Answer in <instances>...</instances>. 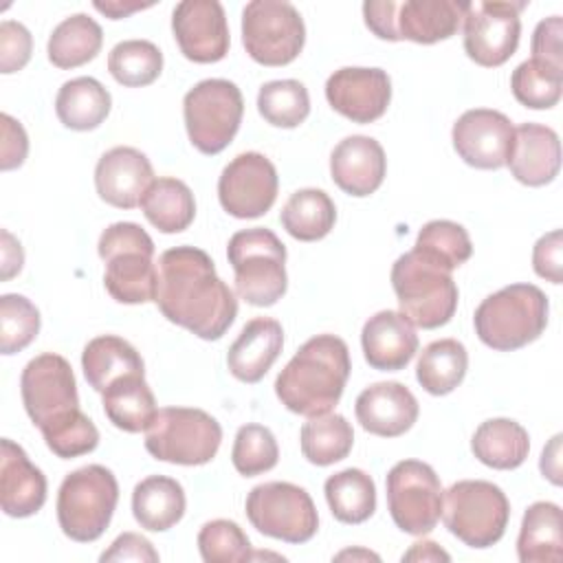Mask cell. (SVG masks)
Segmentation results:
<instances>
[{
  "label": "cell",
  "instance_id": "obj_7",
  "mask_svg": "<svg viewBox=\"0 0 563 563\" xmlns=\"http://www.w3.org/2000/svg\"><path fill=\"white\" fill-rule=\"evenodd\" d=\"M119 501V484L110 468L88 464L68 473L57 490V523L77 541H97L112 521Z\"/></svg>",
  "mask_w": 563,
  "mask_h": 563
},
{
  "label": "cell",
  "instance_id": "obj_36",
  "mask_svg": "<svg viewBox=\"0 0 563 563\" xmlns=\"http://www.w3.org/2000/svg\"><path fill=\"white\" fill-rule=\"evenodd\" d=\"M279 222L290 238L299 242H317L334 229L336 207L323 189H297L286 200Z\"/></svg>",
  "mask_w": 563,
  "mask_h": 563
},
{
  "label": "cell",
  "instance_id": "obj_20",
  "mask_svg": "<svg viewBox=\"0 0 563 563\" xmlns=\"http://www.w3.org/2000/svg\"><path fill=\"white\" fill-rule=\"evenodd\" d=\"M154 183L150 158L130 145H117L101 154L95 167V187L103 202L117 209L141 205L147 187Z\"/></svg>",
  "mask_w": 563,
  "mask_h": 563
},
{
  "label": "cell",
  "instance_id": "obj_6",
  "mask_svg": "<svg viewBox=\"0 0 563 563\" xmlns=\"http://www.w3.org/2000/svg\"><path fill=\"white\" fill-rule=\"evenodd\" d=\"M391 286L400 314L422 330H435L451 321L457 310V286L449 271L424 260L413 249L391 266Z\"/></svg>",
  "mask_w": 563,
  "mask_h": 563
},
{
  "label": "cell",
  "instance_id": "obj_26",
  "mask_svg": "<svg viewBox=\"0 0 563 563\" xmlns=\"http://www.w3.org/2000/svg\"><path fill=\"white\" fill-rule=\"evenodd\" d=\"M466 0H405L396 2L394 26L398 42L435 44L453 37L468 11Z\"/></svg>",
  "mask_w": 563,
  "mask_h": 563
},
{
  "label": "cell",
  "instance_id": "obj_54",
  "mask_svg": "<svg viewBox=\"0 0 563 563\" xmlns=\"http://www.w3.org/2000/svg\"><path fill=\"white\" fill-rule=\"evenodd\" d=\"M24 264V253L20 242L7 231L2 229V279H11L13 275H18L22 271Z\"/></svg>",
  "mask_w": 563,
  "mask_h": 563
},
{
  "label": "cell",
  "instance_id": "obj_41",
  "mask_svg": "<svg viewBox=\"0 0 563 563\" xmlns=\"http://www.w3.org/2000/svg\"><path fill=\"white\" fill-rule=\"evenodd\" d=\"M108 70L125 88H143L158 79L163 53L150 40H123L108 55Z\"/></svg>",
  "mask_w": 563,
  "mask_h": 563
},
{
  "label": "cell",
  "instance_id": "obj_12",
  "mask_svg": "<svg viewBox=\"0 0 563 563\" xmlns=\"http://www.w3.org/2000/svg\"><path fill=\"white\" fill-rule=\"evenodd\" d=\"M244 510L257 532L286 543H306L319 528L312 497L290 482L257 484L251 488Z\"/></svg>",
  "mask_w": 563,
  "mask_h": 563
},
{
  "label": "cell",
  "instance_id": "obj_52",
  "mask_svg": "<svg viewBox=\"0 0 563 563\" xmlns=\"http://www.w3.org/2000/svg\"><path fill=\"white\" fill-rule=\"evenodd\" d=\"M2 121V158H0V169L9 172L15 169L24 163L29 154V139L20 121L9 117L7 112L0 114Z\"/></svg>",
  "mask_w": 563,
  "mask_h": 563
},
{
  "label": "cell",
  "instance_id": "obj_29",
  "mask_svg": "<svg viewBox=\"0 0 563 563\" xmlns=\"http://www.w3.org/2000/svg\"><path fill=\"white\" fill-rule=\"evenodd\" d=\"M187 508L180 482L167 475H150L132 490V515L136 523L150 532L174 528Z\"/></svg>",
  "mask_w": 563,
  "mask_h": 563
},
{
  "label": "cell",
  "instance_id": "obj_57",
  "mask_svg": "<svg viewBox=\"0 0 563 563\" xmlns=\"http://www.w3.org/2000/svg\"><path fill=\"white\" fill-rule=\"evenodd\" d=\"M92 7H95L99 13L108 15L110 20H121V18L132 15L134 11L150 9V7H152V2L143 4V2H119V0H110V2H95Z\"/></svg>",
  "mask_w": 563,
  "mask_h": 563
},
{
  "label": "cell",
  "instance_id": "obj_5",
  "mask_svg": "<svg viewBox=\"0 0 563 563\" xmlns=\"http://www.w3.org/2000/svg\"><path fill=\"white\" fill-rule=\"evenodd\" d=\"M227 257L235 275V292L246 303L268 308L286 295V246L271 229L253 227L233 233Z\"/></svg>",
  "mask_w": 563,
  "mask_h": 563
},
{
  "label": "cell",
  "instance_id": "obj_25",
  "mask_svg": "<svg viewBox=\"0 0 563 563\" xmlns=\"http://www.w3.org/2000/svg\"><path fill=\"white\" fill-rule=\"evenodd\" d=\"M363 356L369 367L380 372H400L418 352L416 328L396 310L372 314L361 330Z\"/></svg>",
  "mask_w": 563,
  "mask_h": 563
},
{
  "label": "cell",
  "instance_id": "obj_34",
  "mask_svg": "<svg viewBox=\"0 0 563 563\" xmlns=\"http://www.w3.org/2000/svg\"><path fill=\"white\" fill-rule=\"evenodd\" d=\"M143 216L161 233H180L196 218V200L191 189L172 176L154 178L141 200Z\"/></svg>",
  "mask_w": 563,
  "mask_h": 563
},
{
  "label": "cell",
  "instance_id": "obj_2",
  "mask_svg": "<svg viewBox=\"0 0 563 563\" xmlns=\"http://www.w3.org/2000/svg\"><path fill=\"white\" fill-rule=\"evenodd\" d=\"M352 372L350 350L334 334L308 339L286 367L277 374L275 394L279 402L299 416L330 413L339 405Z\"/></svg>",
  "mask_w": 563,
  "mask_h": 563
},
{
  "label": "cell",
  "instance_id": "obj_18",
  "mask_svg": "<svg viewBox=\"0 0 563 563\" xmlns=\"http://www.w3.org/2000/svg\"><path fill=\"white\" fill-rule=\"evenodd\" d=\"M451 141L466 165L475 169H499L508 161L515 125L499 110L475 108L466 110L453 123Z\"/></svg>",
  "mask_w": 563,
  "mask_h": 563
},
{
  "label": "cell",
  "instance_id": "obj_31",
  "mask_svg": "<svg viewBox=\"0 0 563 563\" xmlns=\"http://www.w3.org/2000/svg\"><path fill=\"white\" fill-rule=\"evenodd\" d=\"M81 369L95 391H103L112 380L128 374H145V363L136 347L117 334H101L86 343Z\"/></svg>",
  "mask_w": 563,
  "mask_h": 563
},
{
  "label": "cell",
  "instance_id": "obj_39",
  "mask_svg": "<svg viewBox=\"0 0 563 563\" xmlns=\"http://www.w3.org/2000/svg\"><path fill=\"white\" fill-rule=\"evenodd\" d=\"M301 453L310 464L330 466L347 457L354 444V429L341 413L310 416L299 433Z\"/></svg>",
  "mask_w": 563,
  "mask_h": 563
},
{
  "label": "cell",
  "instance_id": "obj_19",
  "mask_svg": "<svg viewBox=\"0 0 563 563\" xmlns=\"http://www.w3.org/2000/svg\"><path fill=\"white\" fill-rule=\"evenodd\" d=\"M325 99L352 123H374L389 108L391 79L383 68L345 66L328 77Z\"/></svg>",
  "mask_w": 563,
  "mask_h": 563
},
{
  "label": "cell",
  "instance_id": "obj_55",
  "mask_svg": "<svg viewBox=\"0 0 563 563\" xmlns=\"http://www.w3.org/2000/svg\"><path fill=\"white\" fill-rule=\"evenodd\" d=\"M561 440H563V435L556 433L550 440V444L543 449L541 460H539L541 475L548 477L554 486H561Z\"/></svg>",
  "mask_w": 563,
  "mask_h": 563
},
{
  "label": "cell",
  "instance_id": "obj_24",
  "mask_svg": "<svg viewBox=\"0 0 563 563\" xmlns=\"http://www.w3.org/2000/svg\"><path fill=\"white\" fill-rule=\"evenodd\" d=\"M506 165L521 185L543 187L552 183L561 169L559 134L541 123L517 125Z\"/></svg>",
  "mask_w": 563,
  "mask_h": 563
},
{
  "label": "cell",
  "instance_id": "obj_28",
  "mask_svg": "<svg viewBox=\"0 0 563 563\" xmlns=\"http://www.w3.org/2000/svg\"><path fill=\"white\" fill-rule=\"evenodd\" d=\"M101 405L106 418L128 433L147 431L158 413L156 398L145 383V374H128L112 380L101 391Z\"/></svg>",
  "mask_w": 563,
  "mask_h": 563
},
{
  "label": "cell",
  "instance_id": "obj_44",
  "mask_svg": "<svg viewBox=\"0 0 563 563\" xmlns=\"http://www.w3.org/2000/svg\"><path fill=\"white\" fill-rule=\"evenodd\" d=\"M279 460V446L273 431L264 424H242L235 433L231 462L242 477H255L275 468Z\"/></svg>",
  "mask_w": 563,
  "mask_h": 563
},
{
  "label": "cell",
  "instance_id": "obj_30",
  "mask_svg": "<svg viewBox=\"0 0 563 563\" xmlns=\"http://www.w3.org/2000/svg\"><path fill=\"white\" fill-rule=\"evenodd\" d=\"M471 451L484 466L512 471L526 462L530 453V435L517 420L490 418L475 429Z\"/></svg>",
  "mask_w": 563,
  "mask_h": 563
},
{
  "label": "cell",
  "instance_id": "obj_33",
  "mask_svg": "<svg viewBox=\"0 0 563 563\" xmlns=\"http://www.w3.org/2000/svg\"><path fill=\"white\" fill-rule=\"evenodd\" d=\"M112 108V97L95 77H75L62 84L55 97V112L62 125L75 132L99 128Z\"/></svg>",
  "mask_w": 563,
  "mask_h": 563
},
{
  "label": "cell",
  "instance_id": "obj_35",
  "mask_svg": "<svg viewBox=\"0 0 563 563\" xmlns=\"http://www.w3.org/2000/svg\"><path fill=\"white\" fill-rule=\"evenodd\" d=\"M101 26L86 13H73L53 29L46 44V53L53 66L68 70L95 59L101 51Z\"/></svg>",
  "mask_w": 563,
  "mask_h": 563
},
{
  "label": "cell",
  "instance_id": "obj_23",
  "mask_svg": "<svg viewBox=\"0 0 563 563\" xmlns=\"http://www.w3.org/2000/svg\"><path fill=\"white\" fill-rule=\"evenodd\" d=\"M46 501V477L26 451L9 438L0 442V506L7 517L24 519Z\"/></svg>",
  "mask_w": 563,
  "mask_h": 563
},
{
  "label": "cell",
  "instance_id": "obj_53",
  "mask_svg": "<svg viewBox=\"0 0 563 563\" xmlns=\"http://www.w3.org/2000/svg\"><path fill=\"white\" fill-rule=\"evenodd\" d=\"M394 0H378V2H365L363 4V18L365 26L380 40L398 42L396 26H394Z\"/></svg>",
  "mask_w": 563,
  "mask_h": 563
},
{
  "label": "cell",
  "instance_id": "obj_47",
  "mask_svg": "<svg viewBox=\"0 0 563 563\" xmlns=\"http://www.w3.org/2000/svg\"><path fill=\"white\" fill-rule=\"evenodd\" d=\"M44 442L53 455L62 460H73L79 455H86L97 449L99 444V429L95 422L81 411H73L64 420L42 429Z\"/></svg>",
  "mask_w": 563,
  "mask_h": 563
},
{
  "label": "cell",
  "instance_id": "obj_1",
  "mask_svg": "<svg viewBox=\"0 0 563 563\" xmlns=\"http://www.w3.org/2000/svg\"><path fill=\"white\" fill-rule=\"evenodd\" d=\"M156 306L163 317L198 339H220L238 317L233 290L218 277L213 260L198 246H174L158 257Z\"/></svg>",
  "mask_w": 563,
  "mask_h": 563
},
{
  "label": "cell",
  "instance_id": "obj_8",
  "mask_svg": "<svg viewBox=\"0 0 563 563\" xmlns=\"http://www.w3.org/2000/svg\"><path fill=\"white\" fill-rule=\"evenodd\" d=\"M442 519L446 530L464 545L484 550L504 537L510 501L493 482L460 479L444 493Z\"/></svg>",
  "mask_w": 563,
  "mask_h": 563
},
{
  "label": "cell",
  "instance_id": "obj_15",
  "mask_svg": "<svg viewBox=\"0 0 563 563\" xmlns=\"http://www.w3.org/2000/svg\"><path fill=\"white\" fill-rule=\"evenodd\" d=\"M526 7V2L510 0L471 2L462 22L466 55L484 68L506 64L519 46V13Z\"/></svg>",
  "mask_w": 563,
  "mask_h": 563
},
{
  "label": "cell",
  "instance_id": "obj_32",
  "mask_svg": "<svg viewBox=\"0 0 563 563\" xmlns=\"http://www.w3.org/2000/svg\"><path fill=\"white\" fill-rule=\"evenodd\" d=\"M521 563H559L563 556L561 508L552 501H534L521 519L517 537Z\"/></svg>",
  "mask_w": 563,
  "mask_h": 563
},
{
  "label": "cell",
  "instance_id": "obj_58",
  "mask_svg": "<svg viewBox=\"0 0 563 563\" xmlns=\"http://www.w3.org/2000/svg\"><path fill=\"white\" fill-rule=\"evenodd\" d=\"M343 559H374V561H378V554L367 552V550H343V552L336 554V561H343Z\"/></svg>",
  "mask_w": 563,
  "mask_h": 563
},
{
  "label": "cell",
  "instance_id": "obj_45",
  "mask_svg": "<svg viewBox=\"0 0 563 563\" xmlns=\"http://www.w3.org/2000/svg\"><path fill=\"white\" fill-rule=\"evenodd\" d=\"M40 310L24 295L0 297V352L4 356L22 352L40 332Z\"/></svg>",
  "mask_w": 563,
  "mask_h": 563
},
{
  "label": "cell",
  "instance_id": "obj_3",
  "mask_svg": "<svg viewBox=\"0 0 563 563\" xmlns=\"http://www.w3.org/2000/svg\"><path fill=\"white\" fill-rule=\"evenodd\" d=\"M97 253L106 262L103 286L114 301L136 306L156 299L158 266L145 229L136 222H114L99 235Z\"/></svg>",
  "mask_w": 563,
  "mask_h": 563
},
{
  "label": "cell",
  "instance_id": "obj_49",
  "mask_svg": "<svg viewBox=\"0 0 563 563\" xmlns=\"http://www.w3.org/2000/svg\"><path fill=\"white\" fill-rule=\"evenodd\" d=\"M532 268L539 277L561 284L563 282V233L554 229L541 235L532 249Z\"/></svg>",
  "mask_w": 563,
  "mask_h": 563
},
{
  "label": "cell",
  "instance_id": "obj_21",
  "mask_svg": "<svg viewBox=\"0 0 563 563\" xmlns=\"http://www.w3.org/2000/svg\"><path fill=\"white\" fill-rule=\"evenodd\" d=\"M387 174L383 145L363 134H352L339 141L330 154V176L334 185L354 198L374 194Z\"/></svg>",
  "mask_w": 563,
  "mask_h": 563
},
{
  "label": "cell",
  "instance_id": "obj_11",
  "mask_svg": "<svg viewBox=\"0 0 563 563\" xmlns=\"http://www.w3.org/2000/svg\"><path fill=\"white\" fill-rule=\"evenodd\" d=\"M242 44L253 62L286 66L306 44L303 18L290 2L251 0L242 11Z\"/></svg>",
  "mask_w": 563,
  "mask_h": 563
},
{
  "label": "cell",
  "instance_id": "obj_51",
  "mask_svg": "<svg viewBox=\"0 0 563 563\" xmlns=\"http://www.w3.org/2000/svg\"><path fill=\"white\" fill-rule=\"evenodd\" d=\"M99 561H103V563H110V561H141V563L147 561V563H156L158 561V552L154 550V545L145 537H141L136 532H123V534H119L112 541V545L106 552H101Z\"/></svg>",
  "mask_w": 563,
  "mask_h": 563
},
{
  "label": "cell",
  "instance_id": "obj_42",
  "mask_svg": "<svg viewBox=\"0 0 563 563\" xmlns=\"http://www.w3.org/2000/svg\"><path fill=\"white\" fill-rule=\"evenodd\" d=\"M257 110L262 119L275 128H297L310 114V97L297 79L266 81L257 92Z\"/></svg>",
  "mask_w": 563,
  "mask_h": 563
},
{
  "label": "cell",
  "instance_id": "obj_22",
  "mask_svg": "<svg viewBox=\"0 0 563 563\" xmlns=\"http://www.w3.org/2000/svg\"><path fill=\"white\" fill-rule=\"evenodd\" d=\"M358 424L380 438H398L418 420L420 407L416 396L396 380H383L365 387L354 402Z\"/></svg>",
  "mask_w": 563,
  "mask_h": 563
},
{
  "label": "cell",
  "instance_id": "obj_56",
  "mask_svg": "<svg viewBox=\"0 0 563 563\" xmlns=\"http://www.w3.org/2000/svg\"><path fill=\"white\" fill-rule=\"evenodd\" d=\"M451 556L435 541H416L405 554L402 561H449Z\"/></svg>",
  "mask_w": 563,
  "mask_h": 563
},
{
  "label": "cell",
  "instance_id": "obj_17",
  "mask_svg": "<svg viewBox=\"0 0 563 563\" xmlns=\"http://www.w3.org/2000/svg\"><path fill=\"white\" fill-rule=\"evenodd\" d=\"M172 31L189 62L216 64L229 53V24L218 0L178 2L172 11Z\"/></svg>",
  "mask_w": 563,
  "mask_h": 563
},
{
  "label": "cell",
  "instance_id": "obj_37",
  "mask_svg": "<svg viewBox=\"0 0 563 563\" xmlns=\"http://www.w3.org/2000/svg\"><path fill=\"white\" fill-rule=\"evenodd\" d=\"M468 369V352L457 339L429 343L418 358L416 378L431 396H446L462 385Z\"/></svg>",
  "mask_w": 563,
  "mask_h": 563
},
{
  "label": "cell",
  "instance_id": "obj_40",
  "mask_svg": "<svg viewBox=\"0 0 563 563\" xmlns=\"http://www.w3.org/2000/svg\"><path fill=\"white\" fill-rule=\"evenodd\" d=\"M413 251L444 271H455L473 255V244L466 229L453 220H431L416 238Z\"/></svg>",
  "mask_w": 563,
  "mask_h": 563
},
{
  "label": "cell",
  "instance_id": "obj_38",
  "mask_svg": "<svg viewBox=\"0 0 563 563\" xmlns=\"http://www.w3.org/2000/svg\"><path fill=\"white\" fill-rule=\"evenodd\" d=\"M330 512L341 523H363L376 510V484L361 468H343L323 484Z\"/></svg>",
  "mask_w": 563,
  "mask_h": 563
},
{
  "label": "cell",
  "instance_id": "obj_46",
  "mask_svg": "<svg viewBox=\"0 0 563 563\" xmlns=\"http://www.w3.org/2000/svg\"><path fill=\"white\" fill-rule=\"evenodd\" d=\"M198 550L205 563H242L253 556L249 537L229 519L207 521L198 532Z\"/></svg>",
  "mask_w": 563,
  "mask_h": 563
},
{
  "label": "cell",
  "instance_id": "obj_9",
  "mask_svg": "<svg viewBox=\"0 0 563 563\" xmlns=\"http://www.w3.org/2000/svg\"><path fill=\"white\" fill-rule=\"evenodd\" d=\"M222 442L220 422L196 407H163L145 431V449L154 460L202 466L211 462Z\"/></svg>",
  "mask_w": 563,
  "mask_h": 563
},
{
  "label": "cell",
  "instance_id": "obj_13",
  "mask_svg": "<svg viewBox=\"0 0 563 563\" xmlns=\"http://www.w3.org/2000/svg\"><path fill=\"white\" fill-rule=\"evenodd\" d=\"M387 510L396 528L407 534H429L440 517L444 490L435 471L420 460L396 462L385 479Z\"/></svg>",
  "mask_w": 563,
  "mask_h": 563
},
{
  "label": "cell",
  "instance_id": "obj_50",
  "mask_svg": "<svg viewBox=\"0 0 563 563\" xmlns=\"http://www.w3.org/2000/svg\"><path fill=\"white\" fill-rule=\"evenodd\" d=\"M563 20L561 15H550L541 20L532 33V59L545 62L554 68H563V46H561Z\"/></svg>",
  "mask_w": 563,
  "mask_h": 563
},
{
  "label": "cell",
  "instance_id": "obj_27",
  "mask_svg": "<svg viewBox=\"0 0 563 563\" xmlns=\"http://www.w3.org/2000/svg\"><path fill=\"white\" fill-rule=\"evenodd\" d=\"M284 347L282 323L271 317L251 319L231 343L227 354L229 372L242 383H260Z\"/></svg>",
  "mask_w": 563,
  "mask_h": 563
},
{
  "label": "cell",
  "instance_id": "obj_43",
  "mask_svg": "<svg viewBox=\"0 0 563 563\" xmlns=\"http://www.w3.org/2000/svg\"><path fill=\"white\" fill-rule=\"evenodd\" d=\"M515 99L530 110H550L563 92V68H554L539 59L521 62L510 75Z\"/></svg>",
  "mask_w": 563,
  "mask_h": 563
},
{
  "label": "cell",
  "instance_id": "obj_14",
  "mask_svg": "<svg viewBox=\"0 0 563 563\" xmlns=\"http://www.w3.org/2000/svg\"><path fill=\"white\" fill-rule=\"evenodd\" d=\"M20 394L26 416L40 431L79 409L73 367L55 352H44L24 365Z\"/></svg>",
  "mask_w": 563,
  "mask_h": 563
},
{
  "label": "cell",
  "instance_id": "obj_48",
  "mask_svg": "<svg viewBox=\"0 0 563 563\" xmlns=\"http://www.w3.org/2000/svg\"><path fill=\"white\" fill-rule=\"evenodd\" d=\"M33 51V37L29 29L15 20L0 22V73L11 75L22 70Z\"/></svg>",
  "mask_w": 563,
  "mask_h": 563
},
{
  "label": "cell",
  "instance_id": "obj_16",
  "mask_svg": "<svg viewBox=\"0 0 563 563\" xmlns=\"http://www.w3.org/2000/svg\"><path fill=\"white\" fill-rule=\"evenodd\" d=\"M277 189V169L260 152L238 154L218 178V200L222 209L240 220L264 216L275 205Z\"/></svg>",
  "mask_w": 563,
  "mask_h": 563
},
{
  "label": "cell",
  "instance_id": "obj_4",
  "mask_svg": "<svg viewBox=\"0 0 563 563\" xmlns=\"http://www.w3.org/2000/svg\"><path fill=\"white\" fill-rule=\"evenodd\" d=\"M550 303L534 284H510L482 299L473 314L475 334L497 352H512L537 341L548 325Z\"/></svg>",
  "mask_w": 563,
  "mask_h": 563
},
{
  "label": "cell",
  "instance_id": "obj_10",
  "mask_svg": "<svg viewBox=\"0 0 563 563\" xmlns=\"http://www.w3.org/2000/svg\"><path fill=\"white\" fill-rule=\"evenodd\" d=\"M242 114V92L229 79H202L183 99L187 136L198 152L209 156L229 147L240 130Z\"/></svg>",
  "mask_w": 563,
  "mask_h": 563
}]
</instances>
